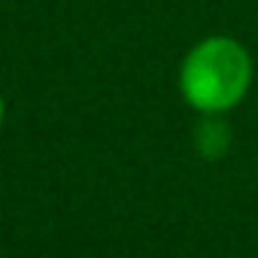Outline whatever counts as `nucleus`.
Wrapping results in <instances>:
<instances>
[{"mask_svg":"<svg viewBox=\"0 0 258 258\" xmlns=\"http://www.w3.org/2000/svg\"><path fill=\"white\" fill-rule=\"evenodd\" d=\"M249 82H252V58L231 37H210L198 43L185 55L179 73L185 100L207 115H219L237 106L246 97Z\"/></svg>","mask_w":258,"mask_h":258,"instance_id":"nucleus-1","label":"nucleus"},{"mask_svg":"<svg viewBox=\"0 0 258 258\" xmlns=\"http://www.w3.org/2000/svg\"><path fill=\"white\" fill-rule=\"evenodd\" d=\"M198 149H201V155H207V158H219V155L228 149V127H225L219 118H207V121L198 127Z\"/></svg>","mask_w":258,"mask_h":258,"instance_id":"nucleus-2","label":"nucleus"},{"mask_svg":"<svg viewBox=\"0 0 258 258\" xmlns=\"http://www.w3.org/2000/svg\"><path fill=\"white\" fill-rule=\"evenodd\" d=\"M4 112H7V106H4V97H0V124H4Z\"/></svg>","mask_w":258,"mask_h":258,"instance_id":"nucleus-3","label":"nucleus"}]
</instances>
